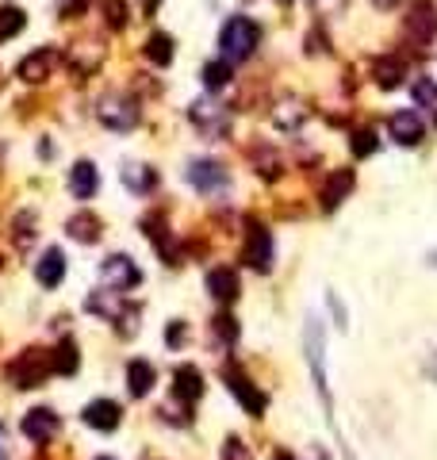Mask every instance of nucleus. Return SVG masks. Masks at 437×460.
<instances>
[{
  "mask_svg": "<svg viewBox=\"0 0 437 460\" xmlns=\"http://www.w3.org/2000/svg\"><path fill=\"white\" fill-rule=\"evenodd\" d=\"M123 184H126L131 192H150V188L157 184V177H154V172H150L146 165H126V169H123Z\"/></svg>",
  "mask_w": 437,
  "mask_h": 460,
  "instance_id": "obj_25",
  "label": "nucleus"
},
{
  "mask_svg": "<svg viewBox=\"0 0 437 460\" xmlns=\"http://www.w3.org/2000/svg\"><path fill=\"white\" fill-rule=\"evenodd\" d=\"M80 418H85V426H92V430H115V426H119V402L92 399Z\"/></svg>",
  "mask_w": 437,
  "mask_h": 460,
  "instance_id": "obj_14",
  "label": "nucleus"
},
{
  "mask_svg": "<svg viewBox=\"0 0 437 460\" xmlns=\"http://www.w3.org/2000/svg\"><path fill=\"white\" fill-rule=\"evenodd\" d=\"M62 276H65L62 249H46L39 257V264H34V280H39L42 288H58V284H62Z\"/></svg>",
  "mask_w": 437,
  "mask_h": 460,
  "instance_id": "obj_16",
  "label": "nucleus"
},
{
  "mask_svg": "<svg viewBox=\"0 0 437 460\" xmlns=\"http://www.w3.org/2000/svg\"><path fill=\"white\" fill-rule=\"evenodd\" d=\"M272 460H292V456H288V453H276V456H272Z\"/></svg>",
  "mask_w": 437,
  "mask_h": 460,
  "instance_id": "obj_36",
  "label": "nucleus"
},
{
  "mask_svg": "<svg viewBox=\"0 0 437 460\" xmlns=\"http://www.w3.org/2000/svg\"><path fill=\"white\" fill-rule=\"evenodd\" d=\"M165 341H169V345H180V341H184V326H180V322H172V326L165 330Z\"/></svg>",
  "mask_w": 437,
  "mask_h": 460,
  "instance_id": "obj_34",
  "label": "nucleus"
},
{
  "mask_svg": "<svg viewBox=\"0 0 437 460\" xmlns=\"http://www.w3.org/2000/svg\"><path fill=\"white\" fill-rule=\"evenodd\" d=\"M54 62H58V54L46 46V50H34V54H27L19 62V69H16V77L19 80H27V85H39V80H46L54 73Z\"/></svg>",
  "mask_w": 437,
  "mask_h": 460,
  "instance_id": "obj_10",
  "label": "nucleus"
},
{
  "mask_svg": "<svg viewBox=\"0 0 437 460\" xmlns=\"http://www.w3.org/2000/svg\"><path fill=\"white\" fill-rule=\"evenodd\" d=\"M353 192V169H338L326 177V188H322V211H334L345 196Z\"/></svg>",
  "mask_w": 437,
  "mask_h": 460,
  "instance_id": "obj_15",
  "label": "nucleus"
},
{
  "mask_svg": "<svg viewBox=\"0 0 437 460\" xmlns=\"http://www.w3.org/2000/svg\"><path fill=\"white\" fill-rule=\"evenodd\" d=\"M146 58L154 65H169L172 62V39L165 31H157V34H150V42H146Z\"/></svg>",
  "mask_w": 437,
  "mask_h": 460,
  "instance_id": "obj_24",
  "label": "nucleus"
},
{
  "mask_svg": "<svg viewBox=\"0 0 437 460\" xmlns=\"http://www.w3.org/2000/svg\"><path fill=\"white\" fill-rule=\"evenodd\" d=\"M372 4H376V8H384V12H391L395 4H402V0H372Z\"/></svg>",
  "mask_w": 437,
  "mask_h": 460,
  "instance_id": "obj_35",
  "label": "nucleus"
},
{
  "mask_svg": "<svg viewBox=\"0 0 437 460\" xmlns=\"http://www.w3.org/2000/svg\"><path fill=\"white\" fill-rule=\"evenodd\" d=\"M223 460H253L249 456V448L238 441V437H226V445H223Z\"/></svg>",
  "mask_w": 437,
  "mask_h": 460,
  "instance_id": "obj_30",
  "label": "nucleus"
},
{
  "mask_svg": "<svg viewBox=\"0 0 437 460\" xmlns=\"http://www.w3.org/2000/svg\"><path fill=\"white\" fill-rule=\"evenodd\" d=\"M376 146H380V138H376V131H368V126H361V131H353V134H349V150H353V157H372V154H376Z\"/></svg>",
  "mask_w": 437,
  "mask_h": 460,
  "instance_id": "obj_26",
  "label": "nucleus"
},
{
  "mask_svg": "<svg viewBox=\"0 0 437 460\" xmlns=\"http://www.w3.org/2000/svg\"><path fill=\"white\" fill-rule=\"evenodd\" d=\"M100 276L108 280L111 292H131V288H138V280H142L138 264L126 257V253H111V257L100 264Z\"/></svg>",
  "mask_w": 437,
  "mask_h": 460,
  "instance_id": "obj_4",
  "label": "nucleus"
},
{
  "mask_svg": "<svg viewBox=\"0 0 437 460\" xmlns=\"http://www.w3.org/2000/svg\"><path fill=\"white\" fill-rule=\"evenodd\" d=\"M280 4H292V0H280Z\"/></svg>",
  "mask_w": 437,
  "mask_h": 460,
  "instance_id": "obj_38",
  "label": "nucleus"
},
{
  "mask_svg": "<svg viewBox=\"0 0 437 460\" xmlns=\"http://www.w3.org/2000/svg\"><path fill=\"white\" fill-rule=\"evenodd\" d=\"M433 264H437V253H433Z\"/></svg>",
  "mask_w": 437,
  "mask_h": 460,
  "instance_id": "obj_39",
  "label": "nucleus"
},
{
  "mask_svg": "<svg viewBox=\"0 0 437 460\" xmlns=\"http://www.w3.org/2000/svg\"><path fill=\"white\" fill-rule=\"evenodd\" d=\"M226 80H230V62H226V58H223V62H207L203 65V85L207 88H223Z\"/></svg>",
  "mask_w": 437,
  "mask_h": 460,
  "instance_id": "obj_28",
  "label": "nucleus"
},
{
  "mask_svg": "<svg viewBox=\"0 0 437 460\" xmlns=\"http://www.w3.org/2000/svg\"><path fill=\"white\" fill-rule=\"evenodd\" d=\"M46 372H50V353H42V349H27L8 364V380L16 387H39Z\"/></svg>",
  "mask_w": 437,
  "mask_h": 460,
  "instance_id": "obj_2",
  "label": "nucleus"
},
{
  "mask_svg": "<svg viewBox=\"0 0 437 460\" xmlns=\"http://www.w3.org/2000/svg\"><path fill=\"white\" fill-rule=\"evenodd\" d=\"M223 380H226V391L234 395L242 407H246L249 414H264V407H269V399H264V391L261 387H253V380H246L238 372V368H223Z\"/></svg>",
  "mask_w": 437,
  "mask_h": 460,
  "instance_id": "obj_5",
  "label": "nucleus"
},
{
  "mask_svg": "<svg viewBox=\"0 0 437 460\" xmlns=\"http://www.w3.org/2000/svg\"><path fill=\"white\" fill-rule=\"evenodd\" d=\"M77 364H80V356H77V345L65 338V341H62V345H58V349L50 353V368H54L58 376H73V372H77Z\"/></svg>",
  "mask_w": 437,
  "mask_h": 460,
  "instance_id": "obj_21",
  "label": "nucleus"
},
{
  "mask_svg": "<svg viewBox=\"0 0 437 460\" xmlns=\"http://www.w3.org/2000/svg\"><path fill=\"white\" fill-rule=\"evenodd\" d=\"M310 4H315V12H322V16H341L349 0H310Z\"/></svg>",
  "mask_w": 437,
  "mask_h": 460,
  "instance_id": "obj_32",
  "label": "nucleus"
},
{
  "mask_svg": "<svg viewBox=\"0 0 437 460\" xmlns=\"http://www.w3.org/2000/svg\"><path fill=\"white\" fill-rule=\"evenodd\" d=\"M257 42H261V27L249 16H230L223 23V34H218V46H223L226 62H246L257 50Z\"/></svg>",
  "mask_w": 437,
  "mask_h": 460,
  "instance_id": "obj_1",
  "label": "nucleus"
},
{
  "mask_svg": "<svg viewBox=\"0 0 437 460\" xmlns=\"http://www.w3.org/2000/svg\"><path fill=\"white\" fill-rule=\"evenodd\" d=\"M96 184H100L96 165H92V161H77L73 172H69V192H73L77 200H92V196H96Z\"/></svg>",
  "mask_w": 437,
  "mask_h": 460,
  "instance_id": "obj_17",
  "label": "nucleus"
},
{
  "mask_svg": "<svg viewBox=\"0 0 437 460\" xmlns=\"http://www.w3.org/2000/svg\"><path fill=\"white\" fill-rule=\"evenodd\" d=\"M322 460H326V456H322Z\"/></svg>",
  "mask_w": 437,
  "mask_h": 460,
  "instance_id": "obj_41",
  "label": "nucleus"
},
{
  "mask_svg": "<svg viewBox=\"0 0 437 460\" xmlns=\"http://www.w3.org/2000/svg\"><path fill=\"white\" fill-rule=\"evenodd\" d=\"M96 460H111V456H96Z\"/></svg>",
  "mask_w": 437,
  "mask_h": 460,
  "instance_id": "obj_37",
  "label": "nucleus"
},
{
  "mask_svg": "<svg viewBox=\"0 0 437 460\" xmlns=\"http://www.w3.org/2000/svg\"><path fill=\"white\" fill-rule=\"evenodd\" d=\"M372 73H376V85H380V88H395L399 80L407 77V65H402L399 58H380Z\"/></svg>",
  "mask_w": 437,
  "mask_h": 460,
  "instance_id": "obj_22",
  "label": "nucleus"
},
{
  "mask_svg": "<svg viewBox=\"0 0 437 460\" xmlns=\"http://www.w3.org/2000/svg\"><path fill=\"white\" fill-rule=\"evenodd\" d=\"M172 395H177L184 407H192L196 399L203 395V376L196 364H180L177 372H172Z\"/></svg>",
  "mask_w": 437,
  "mask_h": 460,
  "instance_id": "obj_11",
  "label": "nucleus"
},
{
  "mask_svg": "<svg viewBox=\"0 0 437 460\" xmlns=\"http://www.w3.org/2000/svg\"><path fill=\"white\" fill-rule=\"evenodd\" d=\"M69 238H77V242H85V246H92V242L100 238V218L92 215V211H77L73 218H69Z\"/></svg>",
  "mask_w": 437,
  "mask_h": 460,
  "instance_id": "obj_20",
  "label": "nucleus"
},
{
  "mask_svg": "<svg viewBox=\"0 0 437 460\" xmlns=\"http://www.w3.org/2000/svg\"><path fill=\"white\" fill-rule=\"evenodd\" d=\"M414 104H422V108H433L437 104V85L430 77H414Z\"/></svg>",
  "mask_w": 437,
  "mask_h": 460,
  "instance_id": "obj_29",
  "label": "nucleus"
},
{
  "mask_svg": "<svg viewBox=\"0 0 437 460\" xmlns=\"http://www.w3.org/2000/svg\"><path fill=\"white\" fill-rule=\"evenodd\" d=\"M88 8V0H58V12H62L65 19H73V16H80V12Z\"/></svg>",
  "mask_w": 437,
  "mask_h": 460,
  "instance_id": "obj_33",
  "label": "nucleus"
},
{
  "mask_svg": "<svg viewBox=\"0 0 437 460\" xmlns=\"http://www.w3.org/2000/svg\"><path fill=\"white\" fill-rule=\"evenodd\" d=\"M188 115H192V123L200 126L207 138H226V134H230V111L223 108V104H215V100H196L192 108H188Z\"/></svg>",
  "mask_w": 437,
  "mask_h": 460,
  "instance_id": "obj_3",
  "label": "nucleus"
},
{
  "mask_svg": "<svg viewBox=\"0 0 437 460\" xmlns=\"http://www.w3.org/2000/svg\"><path fill=\"white\" fill-rule=\"evenodd\" d=\"M242 261L257 272L272 269V234L264 226H257V223L249 226V242H246V249H242Z\"/></svg>",
  "mask_w": 437,
  "mask_h": 460,
  "instance_id": "obj_7",
  "label": "nucleus"
},
{
  "mask_svg": "<svg viewBox=\"0 0 437 460\" xmlns=\"http://www.w3.org/2000/svg\"><path fill=\"white\" fill-rule=\"evenodd\" d=\"M387 131H391V138H395L399 146H418L422 134H426V126L418 119V111H395L387 119Z\"/></svg>",
  "mask_w": 437,
  "mask_h": 460,
  "instance_id": "obj_9",
  "label": "nucleus"
},
{
  "mask_svg": "<svg viewBox=\"0 0 437 460\" xmlns=\"http://www.w3.org/2000/svg\"><path fill=\"white\" fill-rule=\"evenodd\" d=\"M0 460H4V453H0Z\"/></svg>",
  "mask_w": 437,
  "mask_h": 460,
  "instance_id": "obj_40",
  "label": "nucleus"
},
{
  "mask_svg": "<svg viewBox=\"0 0 437 460\" xmlns=\"http://www.w3.org/2000/svg\"><path fill=\"white\" fill-rule=\"evenodd\" d=\"M126 387H131L134 399L150 395V387H154V364L150 361H131L126 364Z\"/></svg>",
  "mask_w": 437,
  "mask_h": 460,
  "instance_id": "obj_19",
  "label": "nucleus"
},
{
  "mask_svg": "<svg viewBox=\"0 0 437 460\" xmlns=\"http://www.w3.org/2000/svg\"><path fill=\"white\" fill-rule=\"evenodd\" d=\"M58 430H62V422H58V414L46 407H34V410H27V418H23V433H27L31 441H50Z\"/></svg>",
  "mask_w": 437,
  "mask_h": 460,
  "instance_id": "obj_13",
  "label": "nucleus"
},
{
  "mask_svg": "<svg viewBox=\"0 0 437 460\" xmlns=\"http://www.w3.org/2000/svg\"><path fill=\"white\" fill-rule=\"evenodd\" d=\"M100 123L111 131H131L138 123V104L131 96H104L100 100Z\"/></svg>",
  "mask_w": 437,
  "mask_h": 460,
  "instance_id": "obj_6",
  "label": "nucleus"
},
{
  "mask_svg": "<svg viewBox=\"0 0 437 460\" xmlns=\"http://www.w3.org/2000/svg\"><path fill=\"white\" fill-rule=\"evenodd\" d=\"M23 27H27V16H23V8H16V4H4V8H0V42L16 39Z\"/></svg>",
  "mask_w": 437,
  "mask_h": 460,
  "instance_id": "obj_23",
  "label": "nucleus"
},
{
  "mask_svg": "<svg viewBox=\"0 0 437 460\" xmlns=\"http://www.w3.org/2000/svg\"><path fill=\"white\" fill-rule=\"evenodd\" d=\"M207 292H211L218 303H234V299H238V272L211 269V272H207Z\"/></svg>",
  "mask_w": 437,
  "mask_h": 460,
  "instance_id": "obj_18",
  "label": "nucleus"
},
{
  "mask_svg": "<svg viewBox=\"0 0 437 460\" xmlns=\"http://www.w3.org/2000/svg\"><path fill=\"white\" fill-rule=\"evenodd\" d=\"M188 180L196 184L200 192H218V188H226V169L218 165V161H211V157H203V161H192L188 165Z\"/></svg>",
  "mask_w": 437,
  "mask_h": 460,
  "instance_id": "obj_8",
  "label": "nucleus"
},
{
  "mask_svg": "<svg viewBox=\"0 0 437 460\" xmlns=\"http://www.w3.org/2000/svg\"><path fill=\"white\" fill-rule=\"evenodd\" d=\"M215 334H218L223 341H234V338H238V322L230 318V315H218V318H215Z\"/></svg>",
  "mask_w": 437,
  "mask_h": 460,
  "instance_id": "obj_31",
  "label": "nucleus"
},
{
  "mask_svg": "<svg viewBox=\"0 0 437 460\" xmlns=\"http://www.w3.org/2000/svg\"><path fill=\"white\" fill-rule=\"evenodd\" d=\"M126 0H104V19H108V27L111 31H123L126 27Z\"/></svg>",
  "mask_w": 437,
  "mask_h": 460,
  "instance_id": "obj_27",
  "label": "nucleus"
},
{
  "mask_svg": "<svg viewBox=\"0 0 437 460\" xmlns=\"http://www.w3.org/2000/svg\"><path fill=\"white\" fill-rule=\"evenodd\" d=\"M407 34L414 42H430L433 34H437V12L433 4H426V0H418V4L410 8V16H407Z\"/></svg>",
  "mask_w": 437,
  "mask_h": 460,
  "instance_id": "obj_12",
  "label": "nucleus"
}]
</instances>
